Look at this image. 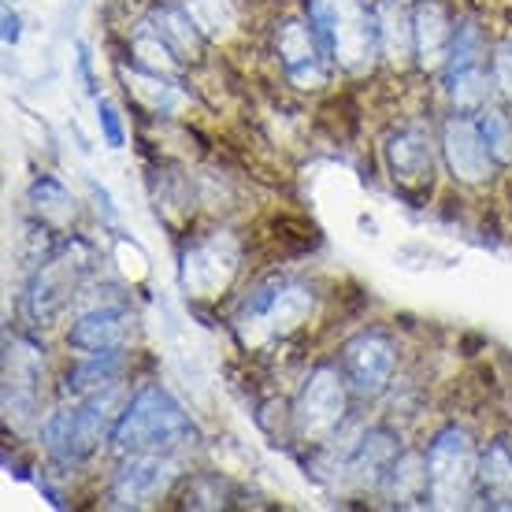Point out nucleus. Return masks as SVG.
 <instances>
[{
	"label": "nucleus",
	"mask_w": 512,
	"mask_h": 512,
	"mask_svg": "<svg viewBox=\"0 0 512 512\" xmlns=\"http://www.w3.org/2000/svg\"><path fill=\"white\" fill-rule=\"evenodd\" d=\"M193 442H197V431H193L190 416L182 412V405L167 394L164 386H141L138 394L127 401V409H123L116 431H112V446L123 457L179 453Z\"/></svg>",
	"instance_id": "nucleus-1"
},
{
	"label": "nucleus",
	"mask_w": 512,
	"mask_h": 512,
	"mask_svg": "<svg viewBox=\"0 0 512 512\" xmlns=\"http://www.w3.org/2000/svg\"><path fill=\"white\" fill-rule=\"evenodd\" d=\"M93 271V249L82 238H67L52 249V256L45 264L30 271V282H26L23 290V320L30 327H49L56 323L60 312L75 305L78 290L86 286Z\"/></svg>",
	"instance_id": "nucleus-2"
},
{
	"label": "nucleus",
	"mask_w": 512,
	"mask_h": 512,
	"mask_svg": "<svg viewBox=\"0 0 512 512\" xmlns=\"http://www.w3.org/2000/svg\"><path fill=\"white\" fill-rule=\"evenodd\" d=\"M308 23L316 26L327 56L346 71H364L379 52L375 8L364 0H308Z\"/></svg>",
	"instance_id": "nucleus-3"
},
{
	"label": "nucleus",
	"mask_w": 512,
	"mask_h": 512,
	"mask_svg": "<svg viewBox=\"0 0 512 512\" xmlns=\"http://www.w3.org/2000/svg\"><path fill=\"white\" fill-rule=\"evenodd\" d=\"M316 294L305 282H268L249 294V301L238 312V334L245 346H268L275 338L294 334L312 316Z\"/></svg>",
	"instance_id": "nucleus-4"
},
{
	"label": "nucleus",
	"mask_w": 512,
	"mask_h": 512,
	"mask_svg": "<svg viewBox=\"0 0 512 512\" xmlns=\"http://www.w3.org/2000/svg\"><path fill=\"white\" fill-rule=\"evenodd\" d=\"M479 453L464 427H442L427 446V483L435 509H464L475 494Z\"/></svg>",
	"instance_id": "nucleus-5"
},
{
	"label": "nucleus",
	"mask_w": 512,
	"mask_h": 512,
	"mask_svg": "<svg viewBox=\"0 0 512 512\" xmlns=\"http://www.w3.org/2000/svg\"><path fill=\"white\" fill-rule=\"evenodd\" d=\"M349 383L342 368L334 364H320L312 368L301 386V394L294 401V431L301 442L308 446H327L342 423H346V409H349Z\"/></svg>",
	"instance_id": "nucleus-6"
},
{
	"label": "nucleus",
	"mask_w": 512,
	"mask_h": 512,
	"mask_svg": "<svg viewBox=\"0 0 512 512\" xmlns=\"http://www.w3.org/2000/svg\"><path fill=\"white\" fill-rule=\"evenodd\" d=\"M41 379H45V349L15 334L4 342V420L15 431L34 427L41 416Z\"/></svg>",
	"instance_id": "nucleus-7"
},
{
	"label": "nucleus",
	"mask_w": 512,
	"mask_h": 512,
	"mask_svg": "<svg viewBox=\"0 0 512 512\" xmlns=\"http://www.w3.org/2000/svg\"><path fill=\"white\" fill-rule=\"evenodd\" d=\"M238 260H242V249L227 231L197 238L182 256V286L193 297H219L238 275Z\"/></svg>",
	"instance_id": "nucleus-8"
},
{
	"label": "nucleus",
	"mask_w": 512,
	"mask_h": 512,
	"mask_svg": "<svg viewBox=\"0 0 512 512\" xmlns=\"http://www.w3.org/2000/svg\"><path fill=\"white\" fill-rule=\"evenodd\" d=\"M397 368L394 342L379 331H360L342 346V375H346L353 397H379L390 386Z\"/></svg>",
	"instance_id": "nucleus-9"
},
{
	"label": "nucleus",
	"mask_w": 512,
	"mask_h": 512,
	"mask_svg": "<svg viewBox=\"0 0 512 512\" xmlns=\"http://www.w3.org/2000/svg\"><path fill=\"white\" fill-rule=\"evenodd\" d=\"M175 475H179V464L171 453L127 457V464L119 468L108 487V509H145L175 483Z\"/></svg>",
	"instance_id": "nucleus-10"
},
{
	"label": "nucleus",
	"mask_w": 512,
	"mask_h": 512,
	"mask_svg": "<svg viewBox=\"0 0 512 512\" xmlns=\"http://www.w3.org/2000/svg\"><path fill=\"white\" fill-rule=\"evenodd\" d=\"M275 52L282 60L286 78L301 90H320L327 82V49L316 26L305 19H282L275 30Z\"/></svg>",
	"instance_id": "nucleus-11"
},
{
	"label": "nucleus",
	"mask_w": 512,
	"mask_h": 512,
	"mask_svg": "<svg viewBox=\"0 0 512 512\" xmlns=\"http://www.w3.org/2000/svg\"><path fill=\"white\" fill-rule=\"evenodd\" d=\"M442 156H446V167L453 179L468 182V186L490 179L494 156H490L487 141H483L479 119L453 112L446 119V127H442Z\"/></svg>",
	"instance_id": "nucleus-12"
},
{
	"label": "nucleus",
	"mask_w": 512,
	"mask_h": 512,
	"mask_svg": "<svg viewBox=\"0 0 512 512\" xmlns=\"http://www.w3.org/2000/svg\"><path fill=\"white\" fill-rule=\"evenodd\" d=\"M401 453V438L386 427H368L360 431L357 442H349L342 453H338V472L346 475L353 487L360 490H379L386 468L397 461Z\"/></svg>",
	"instance_id": "nucleus-13"
},
{
	"label": "nucleus",
	"mask_w": 512,
	"mask_h": 512,
	"mask_svg": "<svg viewBox=\"0 0 512 512\" xmlns=\"http://www.w3.org/2000/svg\"><path fill=\"white\" fill-rule=\"evenodd\" d=\"M386 167L390 179L405 197H423L431 193L435 182V156H431V141L423 138L420 130H397L386 141Z\"/></svg>",
	"instance_id": "nucleus-14"
},
{
	"label": "nucleus",
	"mask_w": 512,
	"mask_h": 512,
	"mask_svg": "<svg viewBox=\"0 0 512 512\" xmlns=\"http://www.w3.org/2000/svg\"><path fill=\"white\" fill-rule=\"evenodd\" d=\"M130 331H134V316H130L127 301L101 305L78 312V320L67 331V346L75 353H112V349H127Z\"/></svg>",
	"instance_id": "nucleus-15"
},
{
	"label": "nucleus",
	"mask_w": 512,
	"mask_h": 512,
	"mask_svg": "<svg viewBox=\"0 0 512 512\" xmlns=\"http://www.w3.org/2000/svg\"><path fill=\"white\" fill-rule=\"evenodd\" d=\"M390 505L397 509H416V505H431V483H427V453H397V461L386 468L383 483H379Z\"/></svg>",
	"instance_id": "nucleus-16"
},
{
	"label": "nucleus",
	"mask_w": 512,
	"mask_h": 512,
	"mask_svg": "<svg viewBox=\"0 0 512 512\" xmlns=\"http://www.w3.org/2000/svg\"><path fill=\"white\" fill-rule=\"evenodd\" d=\"M412 26H416V60L420 67H446L449 45H453V30L449 12L442 0H420L412 8Z\"/></svg>",
	"instance_id": "nucleus-17"
},
{
	"label": "nucleus",
	"mask_w": 512,
	"mask_h": 512,
	"mask_svg": "<svg viewBox=\"0 0 512 512\" xmlns=\"http://www.w3.org/2000/svg\"><path fill=\"white\" fill-rule=\"evenodd\" d=\"M401 0H379L375 4V26H379V56L390 64H409L416 56V26Z\"/></svg>",
	"instance_id": "nucleus-18"
},
{
	"label": "nucleus",
	"mask_w": 512,
	"mask_h": 512,
	"mask_svg": "<svg viewBox=\"0 0 512 512\" xmlns=\"http://www.w3.org/2000/svg\"><path fill=\"white\" fill-rule=\"evenodd\" d=\"M119 372H123V349H112V353H86V360L75 364V368L64 375L60 397H64V401H82V397L97 394L104 386L119 383Z\"/></svg>",
	"instance_id": "nucleus-19"
},
{
	"label": "nucleus",
	"mask_w": 512,
	"mask_h": 512,
	"mask_svg": "<svg viewBox=\"0 0 512 512\" xmlns=\"http://www.w3.org/2000/svg\"><path fill=\"white\" fill-rule=\"evenodd\" d=\"M479 498L490 509H512V446L509 442H490L479 453V479H475Z\"/></svg>",
	"instance_id": "nucleus-20"
},
{
	"label": "nucleus",
	"mask_w": 512,
	"mask_h": 512,
	"mask_svg": "<svg viewBox=\"0 0 512 512\" xmlns=\"http://www.w3.org/2000/svg\"><path fill=\"white\" fill-rule=\"evenodd\" d=\"M149 23H153L156 34L171 45V52L179 56L182 64L197 60V56H201V49H205V34L197 30V23H193L190 12H186L182 4H160Z\"/></svg>",
	"instance_id": "nucleus-21"
},
{
	"label": "nucleus",
	"mask_w": 512,
	"mask_h": 512,
	"mask_svg": "<svg viewBox=\"0 0 512 512\" xmlns=\"http://www.w3.org/2000/svg\"><path fill=\"white\" fill-rule=\"evenodd\" d=\"M490 90H494V78H487L483 67H464V71L446 75V93L453 101V112H461V116H479L487 108Z\"/></svg>",
	"instance_id": "nucleus-22"
},
{
	"label": "nucleus",
	"mask_w": 512,
	"mask_h": 512,
	"mask_svg": "<svg viewBox=\"0 0 512 512\" xmlns=\"http://www.w3.org/2000/svg\"><path fill=\"white\" fill-rule=\"evenodd\" d=\"M30 208H34V216H38L41 223H49V227H56V231L71 227V219H75V201H71V193H67L56 179H49V175H41V179L30 186Z\"/></svg>",
	"instance_id": "nucleus-23"
},
{
	"label": "nucleus",
	"mask_w": 512,
	"mask_h": 512,
	"mask_svg": "<svg viewBox=\"0 0 512 512\" xmlns=\"http://www.w3.org/2000/svg\"><path fill=\"white\" fill-rule=\"evenodd\" d=\"M134 64L145 67V71H153V75L171 78L182 67V60L171 52V45L156 34L153 23H145L138 34H134Z\"/></svg>",
	"instance_id": "nucleus-24"
},
{
	"label": "nucleus",
	"mask_w": 512,
	"mask_h": 512,
	"mask_svg": "<svg viewBox=\"0 0 512 512\" xmlns=\"http://www.w3.org/2000/svg\"><path fill=\"white\" fill-rule=\"evenodd\" d=\"M41 442H45V449H49L52 461L60 464H78L75 461V412L67 409H56L45 416V423H41Z\"/></svg>",
	"instance_id": "nucleus-25"
},
{
	"label": "nucleus",
	"mask_w": 512,
	"mask_h": 512,
	"mask_svg": "<svg viewBox=\"0 0 512 512\" xmlns=\"http://www.w3.org/2000/svg\"><path fill=\"white\" fill-rule=\"evenodd\" d=\"M182 8L190 12V19L197 23V30L205 34V38H219V34H227L238 19L231 0H179Z\"/></svg>",
	"instance_id": "nucleus-26"
},
{
	"label": "nucleus",
	"mask_w": 512,
	"mask_h": 512,
	"mask_svg": "<svg viewBox=\"0 0 512 512\" xmlns=\"http://www.w3.org/2000/svg\"><path fill=\"white\" fill-rule=\"evenodd\" d=\"M479 130H483V141H487L490 156L498 167L512 164V119L498 108H483L479 112Z\"/></svg>",
	"instance_id": "nucleus-27"
},
{
	"label": "nucleus",
	"mask_w": 512,
	"mask_h": 512,
	"mask_svg": "<svg viewBox=\"0 0 512 512\" xmlns=\"http://www.w3.org/2000/svg\"><path fill=\"white\" fill-rule=\"evenodd\" d=\"M464 67H483V34L475 23H461L453 30V45L446 56V75L464 71Z\"/></svg>",
	"instance_id": "nucleus-28"
},
{
	"label": "nucleus",
	"mask_w": 512,
	"mask_h": 512,
	"mask_svg": "<svg viewBox=\"0 0 512 512\" xmlns=\"http://www.w3.org/2000/svg\"><path fill=\"white\" fill-rule=\"evenodd\" d=\"M490 78H494V90L512 101V38L501 41L498 49H494V71H490Z\"/></svg>",
	"instance_id": "nucleus-29"
},
{
	"label": "nucleus",
	"mask_w": 512,
	"mask_h": 512,
	"mask_svg": "<svg viewBox=\"0 0 512 512\" xmlns=\"http://www.w3.org/2000/svg\"><path fill=\"white\" fill-rule=\"evenodd\" d=\"M97 123H101V130H104V141H108L112 149H119V145H123V123H119L116 104L97 101Z\"/></svg>",
	"instance_id": "nucleus-30"
},
{
	"label": "nucleus",
	"mask_w": 512,
	"mask_h": 512,
	"mask_svg": "<svg viewBox=\"0 0 512 512\" xmlns=\"http://www.w3.org/2000/svg\"><path fill=\"white\" fill-rule=\"evenodd\" d=\"M19 41V19L12 12H4V45H15Z\"/></svg>",
	"instance_id": "nucleus-31"
},
{
	"label": "nucleus",
	"mask_w": 512,
	"mask_h": 512,
	"mask_svg": "<svg viewBox=\"0 0 512 512\" xmlns=\"http://www.w3.org/2000/svg\"><path fill=\"white\" fill-rule=\"evenodd\" d=\"M401 4H420V0H401Z\"/></svg>",
	"instance_id": "nucleus-32"
}]
</instances>
